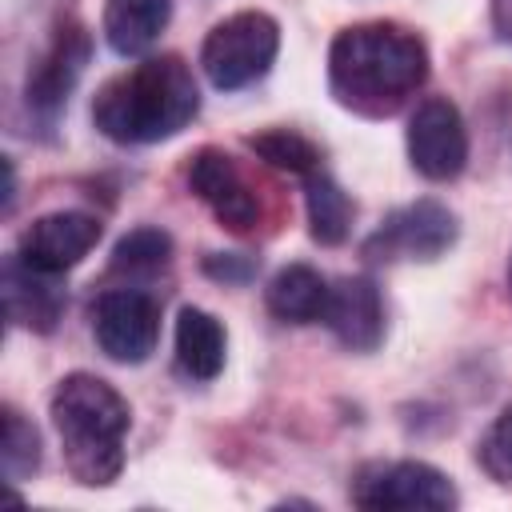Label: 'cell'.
Returning a JSON list of instances; mask_svg holds the SVG:
<instances>
[{
	"label": "cell",
	"mask_w": 512,
	"mask_h": 512,
	"mask_svg": "<svg viewBox=\"0 0 512 512\" xmlns=\"http://www.w3.org/2000/svg\"><path fill=\"white\" fill-rule=\"evenodd\" d=\"M428 80V48L416 32L372 20L340 28L328 48V92L340 108L384 120L400 112Z\"/></svg>",
	"instance_id": "1"
},
{
	"label": "cell",
	"mask_w": 512,
	"mask_h": 512,
	"mask_svg": "<svg viewBox=\"0 0 512 512\" xmlns=\"http://www.w3.org/2000/svg\"><path fill=\"white\" fill-rule=\"evenodd\" d=\"M200 112L192 68L180 56H148L112 76L92 100V124L116 144H156Z\"/></svg>",
	"instance_id": "2"
},
{
	"label": "cell",
	"mask_w": 512,
	"mask_h": 512,
	"mask_svg": "<svg viewBox=\"0 0 512 512\" xmlns=\"http://www.w3.org/2000/svg\"><path fill=\"white\" fill-rule=\"evenodd\" d=\"M128 400L92 372H72L52 392V424L64 448V464L72 480L88 488H104L124 468V436H128Z\"/></svg>",
	"instance_id": "3"
},
{
	"label": "cell",
	"mask_w": 512,
	"mask_h": 512,
	"mask_svg": "<svg viewBox=\"0 0 512 512\" xmlns=\"http://www.w3.org/2000/svg\"><path fill=\"white\" fill-rule=\"evenodd\" d=\"M280 52V24L268 12H236L220 20L200 48V68L220 92H236L268 76Z\"/></svg>",
	"instance_id": "4"
},
{
	"label": "cell",
	"mask_w": 512,
	"mask_h": 512,
	"mask_svg": "<svg viewBox=\"0 0 512 512\" xmlns=\"http://www.w3.org/2000/svg\"><path fill=\"white\" fill-rule=\"evenodd\" d=\"M456 500L452 480L424 460L364 464L352 480V504L372 512H444L456 508Z\"/></svg>",
	"instance_id": "5"
},
{
	"label": "cell",
	"mask_w": 512,
	"mask_h": 512,
	"mask_svg": "<svg viewBox=\"0 0 512 512\" xmlns=\"http://www.w3.org/2000/svg\"><path fill=\"white\" fill-rule=\"evenodd\" d=\"M456 216L440 204V200H416L396 208L368 240H364V256L380 260V264H396V260H440L452 244H456Z\"/></svg>",
	"instance_id": "6"
},
{
	"label": "cell",
	"mask_w": 512,
	"mask_h": 512,
	"mask_svg": "<svg viewBox=\"0 0 512 512\" xmlns=\"http://www.w3.org/2000/svg\"><path fill=\"white\" fill-rule=\"evenodd\" d=\"M92 332L108 360L140 364L156 352L160 340V304L144 288H108L92 304Z\"/></svg>",
	"instance_id": "7"
},
{
	"label": "cell",
	"mask_w": 512,
	"mask_h": 512,
	"mask_svg": "<svg viewBox=\"0 0 512 512\" xmlns=\"http://www.w3.org/2000/svg\"><path fill=\"white\" fill-rule=\"evenodd\" d=\"M408 160L424 180H456L468 164V128L452 100L428 96L408 116Z\"/></svg>",
	"instance_id": "8"
},
{
	"label": "cell",
	"mask_w": 512,
	"mask_h": 512,
	"mask_svg": "<svg viewBox=\"0 0 512 512\" xmlns=\"http://www.w3.org/2000/svg\"><path fill=\"white\" fill-rule=\"evenodd\" d=\"M100 240V220L92 212H48L32 220L20 236L16 256L40 272H68L76 268Z\"/></svg>",
	"instance_id": "9"
},
{
	"label": "cell",
	"mask_w": 512,
	"mask_h": 512,
	"mask_svg": "<svg viewBox=\"0 0 512 512\" xmlns=\"http://www.w3.org/2000/svg\"><path fill=\"white\" fill-rule=\"evenodd\" d=\"M88 48H92V40L80 24L56 28L48 52L28 72V84H24V100L40 120H56V112L68 104V96H72V88L88 64Z\"/></svg>",
	"instance_id": "10"
},
{
	"label": "cell",
	"mask_w": 512,
	"mask_h": 512,
	"mask_svg": "<svg viewBox=\"0 0 512 512\" xmlns=\"http://www.w3.org/2000/svg\"><path fill=\"white\" fill-rule=\"evenodd\" d=\"M188 188L192 196H200L212 216L232 228V232H248L260 220V204L248 188V180L240 176V168L232 164V156H224L220 148H200L188 164Z\"/></svg>",
	"instance_id": "11"
},
{
	"label": "cell",
	"mask_w": 512,
	"mask_h": 512,
	"mask_svg": "<svg viewBox=\"0 0 512 512\" xmlns=\"http://www.w3.org/2000/svg\"><path fill=\"white\" fill-rule=\"evenodd\" d=\"M320 324H328V332L348 352H376L384 340V300H380L376 280L340 276L328 288V308Z\"/></svg>",
	"instance_id": "12"
},
{
	"label": "cell",
	"mask_w": 512,
	"mask_h": 512,
	"mask_svg": "<svg viewBox=\"0 0 512 512\" xmlns=\"http://www.w3.org/2000/svg\"><path fill=\"white\" fill-rule=\"evenodd\" d=\"M0 292H4L8 324L32 328V332H52L56 320L64 316V304H68L56 272H40V268L24 264L20 256H8L4 260Z\"/></svg>",
	"instance_id": "13"
},
{
	"label": "cell",
	"mask_w": 512,
	"mask_h": 512,
	"mask_svg": "<svg viewBox=\"0 0 512 512\" xmlns=\"http://www.w3.org/2000/svg\"><path fill=\"white\" fill-rule=\"evenodd\" d=\"M328 280L312 268V264H288L280 268L268 288H264V304L276 320L284 324H316L324 320V308H328Z\"/></svg>",
	"instance_id": "14"
},
{
	"label": "cell",
	"mask_w": 512,
	"mask_h": 512,
	"mask_svg": "<svg viewBox=\"0 0 512 512\" xmlns=\"http://www.w3.org/2000/svg\"><path fill=\"white\" fill-rule=\"evenodd\" d=\"M224 324L204 308H180L176 316V368L192 380H212L224 368Z\"/></svg>",
	"instance_id": "15"
},
{
	"label": "cell",
	"mask_w": 512,
	"mask_h": 512,
	"mask_svg": "<svg viewBox=\"0 0 512 512\" xmlns=\"http://www.w3.org/2000/svg\"><path fill=\"white\" fill-rule=\"evenodd\" d=\"M172 0H108L104 4V40L120 56H144L168 28Z\"/></svg>",
	"instance_id": "16"
},
{
	"label": "cell",
	"mask_w": 512,
	"mask_h": 512,
	"mask_svg": "<svg viewBox=\"0 0 512 512\" xmlns=\"http://www.w3.org/2000/svg\"><path fill=\"white\" fill-rule=\"evenodd\" d=\"M304 204H308V232L316 244H344L348 232H352V216H356V204L348 200V192L324 172H308L304 176Z\"/></svg>",
	"instance_id": "17"
},
{
	"label": "cell",
	"mask_w": 512,
	"mask_h": 512,
	"mask_svg": "<svg viewBox=\"0 0 512 512\" xmlns=\"http://www.w3.org/2000/svg\"><path fill=\"white\" fill-rule=\"evenodd\" d=\"M248 148H252L264 164H272V168H280V172H292V176H308V172L320 168V148H316L308 136L292 132V128L256 132V136H248Z\"/></svg>",
	"instance_id": "18"
},
{
	"label": "cell",
	"mask_w": 512,
	"mask_h": 512,
	"mask_svg": "<svg viewBox=\"0 0 512 512\" xmlns=\"http://www.w3.org/2000/svg\"><path fill=\"white\" fill-rule=\"evenodd\" d=\"M172 260V236L164 228H136L128 236H120V244L112 248V272L124 276H156L160 268H168Z\"/></svg>",
	"instance_id": "19"
},
{
	"label": "cell",
	"mask_w": 512,
	"mask_h": 512,
	"mask_svg": "<svg viewBox=\"0 0 512 512\" xmlns=\"http://www.w3.org/2000/svg\"><path fill=\"white\" fill-rule=\"evenodd\" d=\"M0 456H4L8 484H20L24 476H32L40 468V436L16 408H4V448H0Z\"/></svg>",
	"instance_id": "20"
},
{
	"label": "cell",
	"mask_w": 512,
	"mask_h": 512,
	"mask_svg": "<svg viewBox=\"0 0 512 512\" xmlns=\"http://www.w3.org/2000/svg\"><path fill=\"white\" fill-rule=\"evenodd\" d=\"M476 460L480 468L500 480V484H512V404L492 420V428L484 432L480 448H476Z\"/></svg>",
	"instance_id": "21"
},
{
	"label": "cell",
	"mask_w": 512,
	"mask_h": 512,
	"mask_svg": "<svg viewBox=\"0 0 512 512\" xmlns=\"http://www.w3.org/2000/svg\"><path fill=\"white\" fill-rule=\"evenodd\" d=\"M252 268H256L252 260H236V256H208L204 260V272L216 280H248Z\"/></svg>",
	"instance_id": "22"
},
{
	"label": "cell",
	"mask_w": 512,
	"mask_h": 512,
	"mask_svg": "<svg viewBox=\"0 0 512 512\" xmlns=\"http://www.w3.org/2000/svg\"><path fill=\"white\" fill-rule=\"evenodd\" d=\"M492 24H496L500 40L512 44V0H492Z\"/></svg>",
	"instance_id": "23"
},
{
	"label": "cell",
	"mask_w": 512,
	"mask_h": 512,
	"mask_svg": "<svg viewBox=\"0 0 512 512\" xmlns=\"http://www.w3.org/2000/svg\"><path fill=\"white\" fill-rule=\"evenodd\" d=\"M508 288H512V256H508Z\"/></svg>",
	"instance_id": "24"
}]
</instances>
